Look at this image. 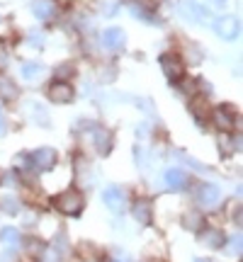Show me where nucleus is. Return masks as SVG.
<instances>
[{
	"label": "nucleus",
	"instance_id": "obj_1",
	"mask_svg": "<svg viewBox=\"0 0 243 262\" xmlns=\"http://www.w3.org/2000/svg\"><path fill=\"white\" fill-rule=\"evenodd\" d=\"M54 209H56L58 214H64V216H78L80 211L85 209V196L80 189H66V192H61L58 196H54Z\"/></svg>",
	"mask_w": 243,
	"mask_h": 262
},
{
	"label": "nucleus",
	"instance_id": "obj_2",
	"mask_svg": "<svg viewBox=\"0 0 243 262\" xmlns=\"http://www.w3.org/2000/svg\"><path fill=\"white\" fill-rule=\"evenodd\" d=\"M160 71L166 73L170 83H180L183 80V75H185V63H183V58L178 54H163L160 56Z\"/></svg>",
	"mask_w": 243,
	"mask_h": 262
},
{
	"label": "nucleus",
	"instance_id": "obj_3",
	"mask_svg": "<svg viewBox=\"0 0 243 262\" xmlns=\"http://www.w3.org/2000/svg\"><path fill=\"white\" fill-rule=\"evenodd\" d=\"M212 124L216 126V131H221V134H231L236 124V112L234 107H229V104H219L212 110Z\"/></svg>",
	"mask_w": 243,
	"mask_h": 262
},
{
	"label": "nucleus",
	"instance_id": "obj_4",
	"mask_svg": "<svg viewBox=\"0 0 243 262\" xmlns=\"http://www.w3.org/2000/svg\"><path fill=\"white\" fill-rule=\"evenodd\" d=\"M58 163V153L54 148H37L32 153V168L37 170V172H49V170H54V165Z\"/></svg>",
	"mask_w": 243,
	"mask_h": 262
},
{
	"label": "nucleus",
	"instance_id": "obj_5",
	"mask_svg": "<svg viewBox=\"0 0 243 262\" xmlns=\"http://www.w3.org/2000/svg\"><path fill=\"white\" fill-rule=\"evenodd\" d=\"M212 27H214L216 34H219L221 39H226V41L236 39V37H238V32H241V27H238V19H236L234 15H221V17H216L214 22H212Z\"/></svg>",
	"mask_w": 243,
	"mask_h": 262
},
{
	"label": "nucleus",
	"instance_id": "obj_6",
	"mask_svg": "<svg viewBox=\"0 0 243 262\" xmlns=\"http://www.w3.org/2000/svg\"><path fill=\"white\" fill-rule=\"evenodd\" d=\"M199 243L205 245V248H209V250H221L226 245V233L221 231V228H214V226H202L199 228Z\"/></svg>",
	"mask_w": 243,
	"mask_h": 262
},
{
	"label": "nucleus",
	"instance_id": "obj_7",
	"mask_svg": "<svg viewBox=\"0 0 243 262\" xmlns=\"http://www.w3.org/2000/svg\"><path fill=\"white\" fill-rule=\"evenodd\" d=\"M180 12L185 15V19L195 22V25H207L209 22V12L205 5H199L197 0H183L180 3Z\"/></svg>",
	"mask_w": 243,
	"mask_h": 262
},
{
	"label": "nucleus",
	"instance_id": "obj_8",
	"mask_svg": "<svg viewBox=\"0 0 243 262\" xmlns=\"http://www.w3.org/2000/svg\"><path fill=\"white\" fill-rule=\"evenodd\" d=\"M131 216L139 221L141 226H149L153 221V202L149 196H139L131 202Z\"/></svg>",
	"mask_w": 243,
	"mask_h": 262
},
{
	"label": "nucleus",
	"instance_id": "obj_9",
	"mask_svg": "<svg viewBox=\"0 0 243 262\" xmlns=\"http://www.w3.org/2000/svg\"><path fill=\"white\" fill-rule=\"evenodd\" d=\"M49 100L54 104H71L75 100V90H73V85H68V83H54L49 85Z\"/></svg>",
	"mask_w": 243,
	"mask_h": 262
},
{
	"label": "nucleus",
	"instance_id": "obj_10",
	"mask_svg": "<svg viewBox=\"0 0 243 262\" xmlns=\"http://www.w3.org/2000/svg\"><path fill=\"white\" fill-rule=\"evenodd\" d=\"M103 202H105V206H107L110 211H114V214H121V211L127 209V196H124L121 187H117V185H112V187L105 189Z\"/></svg>",
	"mask_w": 243,
	"mask_h": 262
},
{
	"label": "nucleus",
	"instance_id": "obj_11",
	"mask_svg": "<svg viewBox=\"0 0 243 262\" xmlns=\"http://www.w3.org/2000/svg\"><path fill=\"white\" fill-rule=\"evenodd\" d=\"M93 143H95V150H97L100 156H110V150H112V146H114L112 131L105 129V126H95Z\"/></svg>",
	"mask_w": 243,
	"mask_h": 262
},
{
	"label": "nucleus",
	"instance_id": "obj_12",
	"mask_svg": "<svg viewBox=\"0 0 243 262\" xmlns=\"http://www.w3.org/2000/svg\"><path fill=\"white\" fill-rule=\"evenodd\" d=\"M127 44V34H124V29L119 27H110L103 32V47L110 49V51H121Z\"/></svg>",
	"mask_w": 243,
	"mask_h": 262
},
{
	"label": "nucleus",
	"instance_id": "obj_13",
	"mask_svg": "<svg viewBox=\"0 0 243 262\" xmlns=\"http://www.w3.org/2000/svg\"><path fill=\"white\" fill-rule=\"evenodd\" d=\"M197 202L205 206V209H212L221 202V189L219 185H202L199 192H197Z\"/></svg>",
	"mask_w": 243,
	"mask_h": 262
},
{
	"label": "nucleus",
	"instance_id": "obj_14",
	"mask_svg": "<svg viewBox=\"0 0 243 262\" xmlns=\"http://www.w3.org/2000/svg\"><path fill=\"white\" fill-rule=\"evenodd\" d=\"M166 185L173 192H183L190 185V178H187V172L183 168H170V170H166Z\"/></svg>",
	"mask_w": 243,
	"mask_h": 262
},
{
	"label": "nucleus",
	"instance_id": "obj_15",
	"mask_svg": "<svg viewBox=\"0 0 243 262\" xmlns=\"http://www.w3.org/2000/svg\"><path fill=\"white\" fill-rule=\"evenodd\" d=\"M19 73H22V78H25L27 83H39V80L44 78V73H47V68H44L42 63L27 61V63H22V68H19Z\"/></svg>",
	"mask_w": 243,
	"mask_h": 262
},
{
	"label": "nucleus",
	"instance_id": "obj_16",
	"mask_svg": "<svg viewBox=\"0 0 243 262\" xmlns=\"http://www.w3.org/2000/svg\"><path fill=\"white\" fill-rule=\"evenodd\" d=\"M17 95H19V90H17V85H15V80L0 73V100L3 102H12V100H17Z\"/></svg>",
	"mask_w": 243,
	"mask_h": 262
},
{
	"label": "nucleus",
	"instance_id": "obj_17",
	"mask_svg": "<svg viewBox=\"0 0 243 262\" xmlns=\"http://www.w3.org/2000/svg\"><path fill=\"white\" fill-rule=\"evenodd\" d=\"M190 112H192V117L195 119H205V117H209V102H207V97H195L192 102H190Z\"/></svg>",
	"mask_w": 243,
	"mask_h": 262
},
{
	"label": "nucleus",
	"instance_id": "obj_18",
	"mask_svg": "<svg viewBox=\"0 0 243 262\" xmlns=\"http://www.w3.org/2000/svg\"><path fill=\"white\" fill-rule=\"evenodd\" d=\"M32 12H34L39 19H49L54 15V3H51V0H34V3H32Z\"/></svg>",
	"mask_w": 243,
	"mask_h": 262
},
{
	"label": "nucleus",
	"instance_id": "obj_19",
	"mask_svg": "<svg viewBox=\"0 0 243 262\" xmlns=\"http://www.w3.org/2000/svg\"><path fill=\"white\" fill-rule=\"evenodd\" d=\"M75 75V66L73 63H58L56 68H54V78H56V83H68L71 78Z\"/></svg>",
	"mask_w": 243,
	"mask_h": 262
},
{
	"label": "nucleus",
	"instance_id": "obj_20",
	"mask_svg": "<svg viewBox=\"0 0 243 262\" xmlns=\"http://www.w3.org/2000/svg\"><path fill=\"white\" fill-rule=\"evenodd\" d=\"M0 241L12 250V248L19 243V231L17 228H3V231H0Z\"/></svg>",
	"mask_w": 243,
	"mask_h": 262
},
{
	"label": "nucleus",
	"instance_id": "obj_21",
	"mask_svg": "<svg viewBox=\"0 0 243 262\" xmlns=\"http://www.w3.org/2000/svg\"><path fill=\"white\" fill-rule=\"evenodd\" d=\"M183 226H185V228H192V231H199V228L205 226V219H202V214L192 211V214L183 216Z\"/></svg>",
	"mask_w": 243,
	"mask_h": 262
},
{
	"label": "nucleus",
	"instance_id": "obj_22",
	"mask_svg": "<svg viewBox=\"0 0 243 262\" xmlns=\"http://www.w3.org/2000/svg\"><path fill=\"white\" fill-rule=\"evenodd\" d=\"M0 209H3L5 214L15 216V214H19V202L15 196H0Z\"/></svg>",
	"mask_w": 243,
	"mask_h": 262
},
{
	"label": "nucleus",
	"instance_id": "obj_23",
	"mask_svg": "<svg viewBox=\"0 0 243 262\" xmlns=\"http://www.w3.org/2000/svg\"><path fill=\"white\" fill-rule=\"evenodd\" d=\"M129 10H131V12H136V17L144 19V22H158V19L153 17V12H149V10L144 8V5H139V3H131Z\"/></svg>",
	"mask_w": 243,
	"mask_h": 262
},
{
	"label": "nucleus",
	"instance_id": "obj_24",
	"mask_svg": "<svg viewBox=\"0 0 243 262\" xmlns=\"http://www.w3.org/2000/svg\"><path fill=\"white\" fill-rule=\"evenodd\" d=\"M175 156H178L180 160H183V163H187V165H192V168H197V172H209V170L212 168H207V165H202V163H199V160H195V158H190V156H185V153H175Z\"/></svg>",
	"mask_w": 243,
	"mask_h": 262
},
{
	"label": "nucleus",
	"instance_id": "obj_25",
	"mask_svg": "<svg viewBox=\"0 0 243 262\" xmlns=\"http://www.w3.org/2000/svg\"><path fill=\"white\" fill-rule=\"evenodd\" d=\"M27 253L34 255V257H42V255H44V243L37 241V238H29L27 241Z\"/></svg>",
	"mask_w": 243,
	"mask_h": 262
},
{
	"label": "nucleus",
	"instance_id": "obj_26",
	"mask_svg": "<svg viewBox=\"0 0 243 262\" xmlns=\"http://www.w3.org/2000/svg\"><path fill=\"white\" fill-rule=\"evenodd\" d=\"M231 253L241 255V235H234V238H231Z\"/></svg>",
	"mask_w": 243,
	"mask_h": 262
},
{
	"label": "nucleus",
	"instance_id": "obj_27",
	"mask_svg": "<svg viewBox=\"0 0 243 262\" xmlns=\"http://www.w3.org/2000/svg\"><path fill=\"white\" fill-rule=\"evenodd\" d=\"M44 110H42V107H39V104H34V114H32V117H37V122L39 124H47V117H44Z\"/></svg>",
	"mask_w": 243,
	"mask_h": 262
},
{
	"label": "nucleus",
	"instance_id": "obj_28",
	"mask_svg": "<svg viewBox=\"0 0 243 262\" xmlns=\"http://www.w3.org/2000/svg\"><path fill=\"white\" fill-rule=\"evenodd\" d=\"M110 262H127V257H124V255H114Z\"/></svg>",
	"mask_w": 243,
	"mask_h": 262
},
{
	"label": "nucleus",
	"instance_id": "obj_29",
	"mask_svg": "<svg viewBox=\"0 0 243 262\" xmlns=\"http://www.w3.org/2000/svg\"><path fill=\"white\" fill-rule=\"evenodd\" d=\"M212 3H214L216 8H224V5H226V3H229V0H212Z\"/></svg>",
	"mask_w": 243,
	"mask_h": 262
},
{
	"label": "nucleus",
	"instance_id": "obj_30",
	"mask_svg": "<svg viewBox=\"0 0 243 262\" xmlns=\"http://www.w3.org/2000/svg\"><path fill=\"white\" fill-rule=\"evenodd\" d=\"M5 131V119H3V112H0V134Z\"/></svg>",
	"mask_w": 243,
	"mask_h": 262
},
{
	"label": "nucleus",
	"instance_id": "obj_31",
	"mask_svg": "<svg viewBox=\"0 0 243 262\" xmlns=\"http://www.w3.org/2000/svg\"><path fill=\"white\" fill-rule=\"evenodd\" d=\"M0 182H3V170H0Z\"/></svg>",
	"mask_w": 243,
	"mask_h": 262
},
{
	"label": "nucleus",
	"instance_id": "obj_32",
	"mask_svg": "<svg viewBox=\"0 0 243 262\" xmlns=\"http://www.w3.org/2000/svg\"><path fill=\"white\" fill-rule=\"evenodd\" d=\"M149 262H163V260H149Z\"/></svg>",
	"mask_w": 243,
	"mask_h": 262
},
{
	"label": "nucleus",
	"instance_id": "obj_33",
	"mask_svg": "<svg viewBox=\"0 0 243 262\" xmlns=\"http://www.w3.org/2000/svg\"><path fill=\"white\" fill-rule=\"evenodd\" d=\"M195 262H207V260H195Z\"/></svg>",
	"mask_w": 243,
	"mask_h": 262
}]
</instances>
